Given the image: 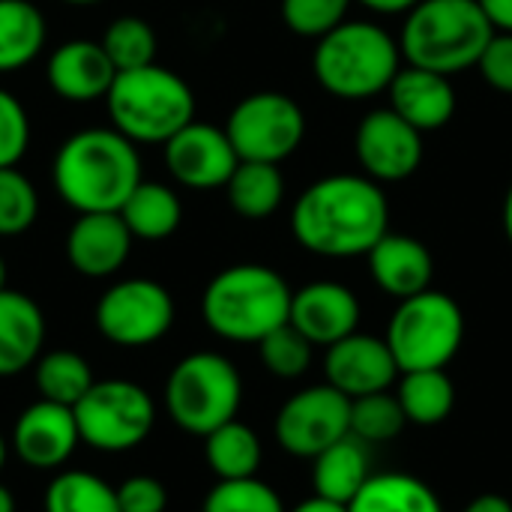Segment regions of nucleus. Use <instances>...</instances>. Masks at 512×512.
<instances>
[{
  "instance_id": "obj_1",
  "label": "nucleus",
  "mask_w": 512,
  "mask_h": 512,
  "mask_svg": "<svg viewBox=\"0 0 512 512\" xmlns=\"http://www.w3.org/2000/svg\"><path fill=\"white\" fill-rule=\"evenodd\" d=\"M294 240L324 258H357L390 231V204L366 174H330L303 189L291 210Z\"/></svg>"
},
{
  "instance_id": "obj_2",
  "label": "nucleus",
  "mask_w": 512,
  "mask_h": 512,
  "mask_svg": "<svg viewBox=\"0 0 512 512\" xmlns=\"http://www.w3.org/2000/svg\"><path fill=\"white\" fill-rule=\"evenodd\" d=\"M141 183V156L117 129L69 135L54 156V189L78 213H120Z\"/></svg>"
},
{
  "instance_id": "obj_3",
  "label": "nucleus",
  "mask_w": 512,
  "mask_h": 512,
  "mask_svg": "<svg viewBox=\"0 0 512 512\" xmlns=\"http://www.w3.org/2000/svg\"><path fill=\"white\" fill-rule=\"evenodd\" d=\"M294 291L264 264H234L210 279L201 297L204 324L228 342H261L291 318Z\"/></svg>"
},
{
  "instance_id": "obj_4",
  "label": "nucleus",
  "mask_w": 512,
  "mask_h": 512,
  "mask_svg": "<svg viewBox=\"0 0 512 512\" xmlns=\"http://www.w3.org/2000/svg\"><path fill=\"white\" fill-rule=\"evenodd\" d=\"M492 36L495 27L480 0H420L408 9L399 48L411 66L450 78L468 66H477Z\"/></svg>"
},
{
  "instance_id": "obj_5",
  "label": "nucleus",
  "mask_w": 512,
  "mask_h": 512,
  "mask_svg": "<svg viewBox=\"0 0 512 512\" xmlns=\"http://www.w3.org/2000/svg\"><path fill=\"white\" fill-rule=\"evenodd\" d=\"M402 69V48L381 24L342 21L318 39L312 72L318 84L336 99H369L387 93Z\"/></svg>"
},
{
  "instance_id": "obj_6",
  "label": "nucleus",
  "mask_w": 512,
  "mask_h": 512,
  "mask_svg": "<svg viewBox=\"0 0 512 512\" xmlns=\"http://www.w3.org/2000/svg\"><path fill=\"white\" fill-rule=\"evenodd\" d=\"M105 102L114 129L132 144H165L195 120L192 87L156 63L117 72Z\"/></svg>"
},
{
  "instance_id": "obj_7",
  "label": "nucleus",
  "mask_w": 512,
  "mask_h": 512,
  "mask_svg": "<svg viewBox=\"0 0 512 512\" xmlns=\"http://www.w3.org/2000/svg\"><path fill=\"white\" fill-rule=\"evenodd\" d=\"M243 402V381L237 366L213 351L183 357L165 384V408L171 420L189 435H210L237 420Z\"/></svg>"
},
{
  "instance_id": "obj_8",
  "label": "nucleus",
  "mask_w": 512,
  "mask_h": 512,
  "mask_svg": "<svg viewBox=\"0 0 512 512\" xmlns=\"http://www.w3.org/2000/svg\"><path fill=\"white\" fill-rule=\"evenodd\" d=\"M384 339L399 372L447 369V363L462 348L465 315L450 294L429 288L423 294L399 300Z\"/></svg>"
},
{
  "instance_id": "obj_9",
  "label": "nucleus",
  "mask_w": 512,
  "mask_h": 512,
  "mask_svg": "<svg viewBox=\"0 0 512 512\" xmlns=\"http://www.w3.org/2000/svg\"><path fill=\"white\" fill-rule=\"evenodd\" d=\"M81 444L99 453H126L147 441L156 423L150 393L132 381H96L72 408Z\"/></svg>"
},
{
  "instance_id": "obj_10",
  "label": "nucleus",
  "mask_w": 512,
  "mask_h": 512,
  "mask_svg": "<svg viewBox=\"0 0 512 512\" xmlns=\"http://www.w3.org/2000/svg\"><path fill=\"white\" fill-rule=\"evenodd\" d=\"M225 132L240 162H273L288 159L306 135L303 108L279 90L249 93L228 114Z\"/></svg>"
},
{
  "instance_id": "obj_11",
  "label": "nucleus",
  "mask_w": 512,
  "mask_h": 512,
  "mask_svg": "<svg viewBox=\"0 0 512 512\" xmlns=\"http://www.w3.org/2000/svg\"><path fill=\"white\" fill-rule=\"evenodd\" d=\"M174 324V300L165 285L153 279H123L111 285L96 303L99 333L123 348H144L159 342Z\"/></svg>"
},
{
  "instance_id": "obj_12",
  "label": "nucleus",
  "mask_w": 512,
  "mask_h": 512,
  "mask_svg": "<svg viewBox=\"0 0 512 512\" xmlns=\"http://www.w3.org/2000/svg\"><path fill=\"white\" fill-rule=\"evenodd\" d=\"M351 435V399L330 384L306 387L291 396L276 417V441L285 453L315 459Z\"/></svg>"
},
{
  "instance_id": "obj_13",
  "label": "nucleus",
  "mask_w": 512,
  "mask_h": 512,
  "mask_svg": "<svg viewBox=\"0 0 512 512\" xmlns=\"http://www.w3.org/2000/svg\"><path fill=\"white\" fill-rule=\"evenodd\" d=\"M357 162L375 183H399L423 162V132L402 120L390 105L369 111L354 135Z\"/></svg>"
},
{
  "instance_id": "obj_14",
  "label": "nucleus",
  "mask_w": 512,
  "mask_h": 512,
  "mask_svg": "<svg viewBox=\"0 0 512 512\" xmlns=\"http://www.w3.org/2000/svg\"><path fill=\"white\" fill-rule=\"evenodd\" d=\"M165 165L189 189H219L231 180L240 156L225 129L192 120L165 141Z\"/></svg>"
},
{
  "instance_id": "obj_15",
  "label": "nucleus",
  "mask_w": 512,
  "mask_h": 512,
  "mask_svg": "<svg viewBox=\"0 0 512 512\" xmlns=\"http://www.w3.org/2000/svg\"><path fill=\"white\" fill-rule=\"evenodd\" d=\"M78 444L81 435H78L75 411L48 399H39L30 408H24L12 426L15 456L36 471L66 465Z\"/></svg>"
},
{
  "instance_id": "obj_16",
  "label": "nucleus",
  "mask_w": 512,
  "mask_h": 512,
  "mask_svg": "<svg viewBox=\"0 0 512 512\" xmlns=\"http://www.w3.org/2000/svg\"><path fill=\"white\" fill-rule=\"evenodd\" d=\"M327 384L345 393L348 399H360L369 393H384L402 375L387 339L351 333L327 348L324 357Z\"/></svg>"
},
{
  "instance_id": "obj_17",
  "label": "nucleus",
  "mask_w": 512,
  "mask_h": 512,
  "mask_svg": "<svg viewBox=\"0 0 512 512\" xmlns=\"http://www.w3.org/2000/svg\"><path fill=\"white\" fill-rule=\"evenodd\" d=\"M312 345H336L339 339L357 333L360 300L342 282H309L291 297L288 318Z\"/></svg>"
},
{
  "instance_id": "obj_18",
  "label": "nucleus",
  "mask_w": 512,
  "mask_h": 512,
  "mask_svg": "<svg viewBox=\"0 0 512 512\" xmlns=\"http://www.w3.org/2000/svg\"><path fill=\"white\" fill-rule=\"evenodd\" d=\"M132 249V231L120 213H81L66 234L69 264L90 279L114 276Z\"/></svg>"
},
{
  "instance_id": "obj_19",
  "label": "nucleus",
  "mask_w": 512,
  "mask_h": 512,
  "mask_svg": "<svg viewBox=\"0 0 512 512\" xmlns=\"http://www.w3.org/2000/svg\"><path fill=\"white\" fill-rule=\"evenodd\" d=\"M117 69L105 54L102 42L69 39L48 60V84L66 102H93L105 99Z\"/></svg>"
},
{
  "instance_id": "obj_20",
  "label": "nucleus",
  "mask_w": 512,
  "mask_h": 512,
  "mask_svg": "<svg viewBox=\"0 0 512 512\" xmlns=\"http://www.w3.org/2000/svg\"><path fill=\"white\" fill-rule=\"evenodd\" d=\"M387 93L390 108L423 135L444 129L456 114V90L450 78L432 69H420L411 63L402 66Z\"/></svg>"
},
{
  "instance_id": "obj_21",
  "label": "nucleus",
  "mask_w": 512,
  "mask_h": 512,
  "mask_svg": "<svg viewBox=\"0 0 512 512\" xmlns=\"http://www.w3.org/2000/svg\"><path fill=\"white\" fill-rule=\"evenodd\" d=\"M369 270L378 288L396 300H408L414 294L429 291L435 276L432 252L408 234L387 231L372 249H369Z\"/></svg>"
},
{
  "instance_id": "obj_22",
  "label": "nucleus",
  "mask_w": 512,
  "mask_h": 512,
  "mask_svg": "<svg viewBox=\"0 0 512 512\" xmlns=\"http://www.w3.org/2000/svg\"><path fill=\"white\" fill-rule=\"evenodd\" d=\"M45 315L21 291H0V378H15L42 357Z\"/></svg>"
},
{
  "instance_id": "obj_23",
  "label": "nucleus",
  "mask_w": 512,
  "mask_h": 512,
  "mask_svg": "<svg viewBox=\"0 0 512 512\" xmlns=\"http://www.w3.org/2000/svg\"><path fill=\"white\" fill-rule=\"evenodd\" d=\"M369 453L363 441L354 435L336 441L324 453L312 459V489L318 498L336 501V504H351L360 489L369 483Z\"/></svg>"
},
{
  "instance_id": "obj_24",
  "label": "nucleus",
  "mask_w": 512,
  "mask_h": 512,
  "mask_svg": "<svg viewBox=\"0 0 512 512\" xmlns=\"http://www.w3.org/2000/svg\"><path fill=\"white\" fill-rule=\"evenodd\" d=\"M120 216L126 222V228L132 231V237L141 240H165L180 228L183 219V204L177 198L174 189L162 186V183H147L141 180L132 195L123 201Z\"/></svg>"
},
{
  "instance_id": "obj_25",
  "label": "nucleus",
  "mask_w": 512,
  "mask_h": 512,
  "mask_svg": "<svg viewBox=\"0 0 512 512\" xmlns=\"http://www.w3.org/2000/svg\"><path fill=\"white\" fill-rule=\"evenodd\" d=\"M228 201L243 219H267L279 210L285 198V177L273 162H240L225 183Z\"/></svg>"
},
{
  "instance_id": "obj_26",
  "label": "nucleus",
  "mask_w": 512,
  "mask_h": 512,
  "mask_svg": "<svg viewBox=\"0 0 512 512\" xmlns=\"http://www.w3.org/2000/svg\"><path fill=\"white\" fill-rule=\"evenodd\" d=\"M45 18L27 0H0V72L33 63L45 45Z\"/></svg>"
},
{
  "instance_id": "obj_27",
  "label": "nucleus",
  "mask_w": 512,
  "mask_h": 512,
  "mask_svg": "<svg viewBox=\"0 0 512 512\" xmlns=\"http://www.w3.org/2000/svg\"><path fill=\"white\" fill-rule=\"evenodd\" d=\"M348 512H444L441 498L411 474H375Z\"/></svg>"
},
{
  "instance_id": "obj_28",
  "label": "nucleus",
  "mask_w": 512,
  "mask_h": 512,
  "mask_svg": "<svg viewBox=\"0 0 512 512\" xmlns=\"http://www.w3.org/2000/svg\"><path fill=\"white\" fill-rule=\"evenodd\" d=\"M204 459L219 480H246L261 468V441L246 423L231 420L204 435Z\"/></svg>"
},
{
  "instance_id": "obj_29",
  "label": "nucleus",
  "mask_w": 512,
  "mask_h": 512,
  "mask_svg": "<svg viewBox=\"0 0 512 512\" xmlns=\"http://www.w3.org/2000/svg\"><path fill=\"white\" fill-rule=\"evenodd\" d=\"M396 396H399V405H402L408 423H417V426L444 423L456 405V387L444 369L402 372Z\"/></svg>"
},
{
  "instance_id": "obj_30",
  "label": "nucleus",
  "mask_w": 512,
  "mask_h": 512,
  "mask_svg": "<svg viewBox=\"0 0 512 512\" xmlns=\"http://www.w3.org/2000/svg\"><path fill=\"white\" fill-rule=\"evenodd\" d=\"M33 381H36L39 399L57 402V405H66V408H75L78 399L96 384L93 381V369L75 351L42 354L33 363Z\"/></svg>"
},
{
  "instance_id": "obj_31",
  "label": "nucleus",
  "mask_w": 512,
  "mask_h": 512,
  "mask_svg": "<svg viewBox=\"0 0 512 512\" xmlns=\"http://www.w3.org/2000/svg\"><path fill=\"white\" fill-rule=\"evenodd\" d=\"M45 512H120L117 489L87 471H63L45 492Z\"/></svg>"
},
{
  "instance_id": "obj_32",
  "label": "nucleus",
  "mask_w": 512,
  "mask_h": 512,
  "mask_svg": "<svg viewBox=\"0 0 512 512\" xmlns=\"http://www.w3.org/2000/svg\"><path fill=\"white\" fill-rule=\"evenodd\" d=\"M102 48L111 57L117 72L141 69V66H150L156 57V33L144 18L123 15L108 24L102 36Z\"/></svg>"
},
{
  "instance_id": "obj_33",
  "label": "nucleus",
  "mask_w": 512,
  "mask_h": 512,
  "mask_svg": "<svg viewBox=\"0 0 512 512\" xmlns=\"http://www.w3.org/2000/svg\"><path fill=\"white\" fill-rule=\"evenodd\" d=\"M405 423L408 417L399 405V396H390L387 390L351 399V435L363 444L393 441Z\"/></svg>"
},
{
  "instance_id": "obj_34",
  "label": "nucleus",
  "mask_w": 512,
  "mask_h": 512,
  "mask_svg": "<svg viewBox=\"0 0 512 512\" xmlns=\"http://www.w3.org/2000/svg\"><path fill=\"white\" fill-rule=\"evenodd\" d=\"M258 351H261V363L270 375L294 381L309 372L315 345L288 321V324L276 327L270 336H264L258 342Z\"/></svg>"
},
{
  "instance_id": "obj_35",
  "label": "nucleus",
  "mask_w": 512,
  "mask_h": 512,
  "mask_svg": "<svg viewBox=\"0 0 512 512\" xmlns=\"http://www.w3.org/2000/svg\"><path fill=\"white\" fill-rule=\"evenodd\" d=\"M201 512H285V507L267 483H261L258 477H246L219 480L207 492Z\"/></svg>"
},
{
  "instance_id": "obj_36",
  "label": "nucleus",
  "mask_w": 512,
  "mask_h": 512,
  "mask_svg": "<svg viewBox=\"0 0 512 512\" xmlns=\"http://www.w3.org/2000/svg\"><path fill=\"white\" fill-rule=\"evenodd\" d=\"M39 213V195L33 183L15 171V168H0V237H15L24 234Z\"/></svg>"
},
{
  "instance_id": "obj_37",
  "label": "nucleus",
  "mask_w": 512,
  "mask_h": 512,
  "mask_svg": "<svg viewBox=\"0 0 512 512\" xmlns=\"http://www.w3.org/2000/svg\"><path fill=\"white\" fill-rule=\"evenodd\" d=\"M354 0H282V21L291 33L321 39L336 30Z\"/></svg>"
},
{
  "instance_id": "obj_38",
  "label": "nucleus",
  "mask_w": 512,
  "mask_h": 512,
  "mask_svg": "<svg viewBox=\"0 0 512 512\" xmlns=\"http://www.w3.org/2000/svg\"><path fill=\"white\" fill-rule=\"evenodd\" d=\"M30 144V120L24 105L0 87V168H15Z\"/></svg>"
},
{
  "instance_id": "obj_39",
  "label": "nucleus",
  "mask_w": 512,
  "mask_h": 512,
  "mask_svg": "<svg viewBox=\"0 0 512 512\" xmlns=\"http://www.w3.org/2000/svg\"><path fill=\"white\" fill-rule=\"evenodd\" d=\"M117 504L120 512H165L168 489L156 477L138 474L117 486Z\"/></svg>"
},
{
  "instance_id": "obj_40",
  "label": "nucleus",
  "mask_w": 512,
  "mask_h": 512,
  "mask_svg": "<svg viewBox=\"0 0 512 512\" xmlns=\"http://www.w3.org/2000/svg\"><path fill=\"white\" fill-rule=\"evenodd\" d=\"M477 69L489 87L512 96V33L495 30V36L489 39L486 51L477 60Z\"/></svg>"
},
{
  "instance_id": "obj_41",
  "label": "nucleus",
  "mask_w": 512,
  "mask_h": 512,
  "mask_svg": "<svg viewBox=\"0 0 512 512\" xmlns=\"http://www.w3.org/2000/svg\"><path fill=\"white\" fill-rule=\"evenodd\" d=\"M480 6L498 33H512V0H480Z\"/></svg>"
},
{
  "instance_id": "obj_42",
  "label": "nucleus",
  "mask_w": 512,
  "mask_h": 512,
  "mask_svg": "<svg viewBox=\"0 0 512 512\" xmlns=\"http://www.w3.org/2000/svg\"><path fill=\"white\" fill-rule=\"evenodd\" d=\"M357 3H363L366 9L381 12V15H396V12H408V9H414L420 0H357Z\"/></svg>"
},
{
  "instance_id": "obj_43",
  "label": "nucleus",
  "mask_w": 512,
  "mask_h": 512,
  "mask_svg": "<svg viewBox=\"0 0 512 512\" xmlns=\"http://www.w3.org/2000/svg\"><path fill=\"white\" fill-rule=\"evenodd\" d=\"M465 512H512V504L501 495H480L468 504Z\"/></svg>"
},
{
  "instance_id": "obj_44",
  "label": "nucleus",
  "mask_w": 512,
  "mask_h": 512,
  "mask_svg": "<svg viewBox=\"0 0 512 512\" xmlns=\"http://www.w3.org/2000/svg\"><path fill=\"white\" fill-rule=\"evenodd\" d=\"M291 512H348L345 504H336V501H327V498H309V501H303L300 507H294Z\"/></svg>"
},
{
  "instance_id": "obj_45",
  "label": "nucleus",
  "mask_w": 512,
  "mask_h": 512,
  "mask_svg": "<svg viewBox=\"0 0 512 512\" xmlns=\"http://www.w3.org/2000/svg\"><path fill=\"white\" fill-rule=\"evenodd\" d=\"M501 219H504V234H507V240H510L512 246V183L510 189H507V198H504V213H501Z\"/></svg>"
},
{
  "instance_id": "obj_46",
  "label": "nucleus",
  "mask_w": 512,
  "mask_h": 512,
  "mask_svg": "<svg viewBox=\"0 0 512 512\" xmlns=\"http://www.w3.org/2000/svg\"><path fill=\"white\" fill-rule=\"evenodd\" d=\"M0 512H15V498L3 483H0Z\"/></svg>"
},
{
  "instance_id": "obj_47",
  "label": "nucleus",
  "mask_w": 512,
  "mask_h": 512,
  "mask_svg": "<svg viewBox=\"0 0 512 512\" xmlns=\"http://www.w3.org/2000/svg\"><path fill=\"white\" fill-rule=\"evenodd\" d=\"M6 453H9V444H6L3 435H0V471H3V465H6Z\"/></svg>"
},
{
  "instance_id": "obj_48",
  "label": "nucleus",
  "mask_w": 512,
  "mask_h": 512,
  "mask_svg": "<svg viewBox=\"0 0 512 512\" xmlns=\"http://www.w3.org/2000/svg\"><path fill=\"white\" fill-rule=\"evenodd\" d=\"M69 6H93V3H102V0H63Z\"/></svg>"
},
{
  "instance_id": "obj_49",
  "label": "nucleus",
  "mask_w": 512,
  "mask_h": 512,
  "mask_svg": "<svg viewBox=\"0 0 512 512\" xmlns=\"http://www.w3.org/2000/svg\"><path fill=\"white\" fill-rule=\"evenodd\" d=\"M6 288V264H3V258H0V291Z\"/></svg>"
}]
</instances>
